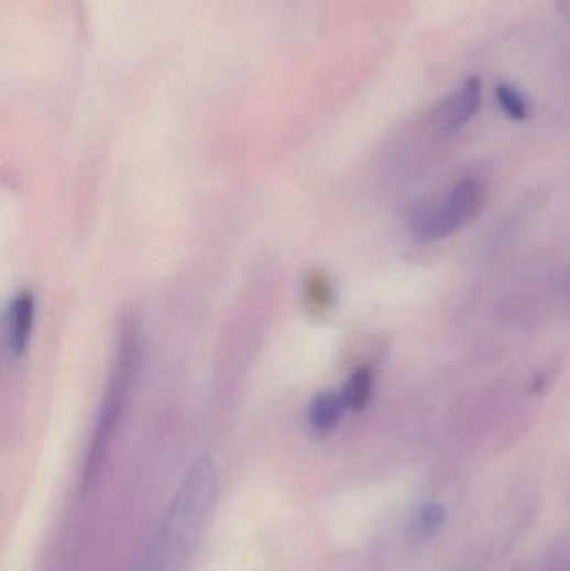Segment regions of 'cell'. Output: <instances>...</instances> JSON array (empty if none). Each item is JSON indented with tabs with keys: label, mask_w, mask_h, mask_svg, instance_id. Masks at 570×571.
I'll return each instance as SVG.
<instances>
[{
	"label": "cell",
	"mask_w": 570,
	"mask_h": 571,
	"mask_svg": "<svg viewBox=\"0 0 570 571\" xmlns=\"http://www.w3.org/2000/svg\"><path fill=\"white\" fill-rule=\"evenodd\" d=\"M373 393V374L369 367H360L347 381V385L341 389L348 409L362 411L370 403Z\"/></svg>",
	"instance_id": "52a82bcc"
},
{
	"label": "cell",
	"mask_w": 570,
	"mask_h": 571,
	"mask_svg": "<svg viewBox=\"0 0 570 571\" xmlns=\"http://www.w3.org/2000/svg\"><path fill=\"white\" fill-rule=\"evenodd\" d=\"M495 98H497L502 111H504L508 118L514 119V121H524V119L529 116L527 101H525L524 96H522L515 87H512L511 84H498V86L495 87Z\"/></svg>",
	"instance_id": "ba28073f"
},
{
	"label": "cell",
	"mask_w": 570,
	"mask_h": 571,
	"mask_svg": "<svg viewBox=\"0 0 570 571\" xmlns=\"http://www.w3.org/2000/svg\"><path fill=\"white\" fill-rule=\"evenodd\" d=\"M482 101V86L479 77H470L446 105L438 109V122L446 134L460 131L472 121Z\"/></svg>",
	"instance_id": "277c9868"
},
{
	"label": "cell",
	"mask_w": 570,
	"mask_h": 571,
	"mask_svg": "<svg viewBox=\"0 0 570 571\" xmlns=\"http://www.w3.org/2000/svg\"><path fill=\"white\" fill-rule=\"evenodd\" d=\"M219 499V473L211 458H199L174 493L154 535L144 571H186L198 553Z\"/></svg>",
	"instance_id": "6da1fadb"
},
{
	"label": "cell",
	"mask_w": 570,
	"mask_h": 571,
	"mask_svg": "<svg viewBox=\"0 0 570 571\" xmlns=\"http://www.w3.org/2000/svg\"><path fill=\"white\" fill-rule=\"evenodd\" d=\"M485 199V186L479 179L467 177L443 196L440 201L425 206L414 218V228L424 240H440L452 234L475 218Z\"/></svg>",
	"instance_id": "3957f363"
},
{
	"label": "cell",
	"mask_w": 570,
	"mask_h": 571,
	"mask_svg": "<svg viewBox=\"0 0 570 571\" xmlns=\"http://www.w3.org/2000/svg\"><path fill=\"white\" fill-rule=\"evenodd\" d=\"M344 409L348 408L341 392L318 393L308 406V422H310L311 430L317 433H328V431L335 430Z\"/></svg>",
	"instance_id": "8992f818"
},
{
	"label": "cell",
	"mask_w": 570,
	"mask_h": 571,
	"mask_svg": "<svg viewBox=\"0 0 570 571\" xmlns=\"http://www.w3.org/2000/svg\"><path fill=\"white\" fill-rule=\"evenodd\" d=\"M443 521H446V508L440 503L431 502L421 506L415 525H417L418 534L434 535L435 531L440 530Z\"/></svg>",
	"instance_id": "9c48e42d"
},
{
	"label": "cell",
	"mask_w": 570,
	"mask_h": 571,
	"mask_svg": "<svg viewBox=\"0 0 570 571\" xmlns=\"http://www.w3.org/2000/svg\"><path fill=\"white\" fill-rule=\"evenodd\" d=\"M138 367H140V340H138L136 328L133 322L122 328L119 350L116 354L114 367L109 377L108 389L99 409L98 422L91 443L87 448L86 463H84L83 483L84 488L91 485L98 474L101 473L102 464L108 457L109 448L114 441L119 421L128 405L129 395L136 381Z\"/></svg>",
	"instance_id": "7a4b0ae2"
},
{
	"label": "cell",
	"mask_w": 570,
	"mask_h": 571,
	"mask_svg": "<svg viewBox=\"0 0 570 571\" xmlns=\"http://www.w3.org/2000/svg\"><path fill=\"white\" fill-rule=\"evenodd\" d=\"M35 319V298L31 292L15 296L8 311L9 350L15 358L24 356L31 343Z\"/></svg>",
	"instance_id": "5b68a950"
}]
</instances>
